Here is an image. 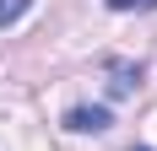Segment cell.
<instances>
[{
  "label": "cell",
  "mask_w": 157,
  "mask_h": 151,
  "mask_svg": "<svg viewBox=\"0 0 157 151\" xmlns=\"http://www.w3.org/2000/svg\"><path fill=\"white\" fill-rule=\"evenodd\" d=\"M27 11H33V0H0V32H6V27H16Z\"/></svg>",
  "instance_id": "obj_2"
},
{
  "label": "cell",
  "mask_w": 157,
  "mask_h": 151,
  "mask_svg": "<svg viewBox=\"0 0 157 151\" xmlns=\"http://www.w3.org/2000/svg\"><path fill=\"white\" fill-rule=\"evenodd\" d=\"M109 11H146V6H157V0H103Z\"/></svg>",
  "instance_id": "obj_3"
},
{
  "label": "cell",
  "mask_w": 157,
  "mask_h": 151,
  "mask_svg": "<svg viewBox=\"0 0 157 151\" xmlns=\"http://www.w3.org/2000/svg\"><path fill=\"white\" fill-rule=\"evenodd\" d=\"M109 124H114V113H109L103 103H98V108L81 103V108H71V113H65V130H76V135H98V130H109Z\"/></svg>",
  "instance_id": "obj_1"
},
{
  "label": "cell",
  "mask_w": 157,
  "mask_h": 151,
  "mask_svg": "<svg viewBox=\"0 0 157 151\" xmlns=\"http://www.w3.org/2000/svg\"><path fill=\"white\" fill-rule=\"evenodd\" d=\"M136 151H146V146H136Z\"/></svg>",
  "instance_id": "obj_4"
}]
</instances>
